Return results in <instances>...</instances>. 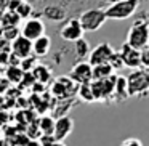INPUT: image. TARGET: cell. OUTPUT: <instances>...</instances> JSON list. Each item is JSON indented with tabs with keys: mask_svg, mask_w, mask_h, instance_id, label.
<instances>
[{
	"mask_svg": "<svg viewBox=\"0 0 149 146\" xmlns=\"http://www.w3.org/2000/svg\"><path fill=\"white\" fill-rule=\"evenodd\" d=\"M148 42H149V26H148V20L143 15L141 18L133 23V26L130 27L128 36H127V42L125 45H128L133 50H143L148 48Z\"/></svg>",
	"mask_w": 149,
	"mask_h": 146,
	"instance_id": "6da1fadb",
	"label": "cell"
},
{
	"mask_svg": "<svg viewBox=\"0 0 149 146\" xmlns=\"http://www.w3.org/2000/svg\"><path fill=\"white\" fill-rule=\"evenodd\" d=\"M139 8L138 0H117L109 7L103 8L106 20H127L133 16Z\"/></svg>",
	"mask_w": 149,
	"mask_h": 146,
	"instance_id": "7a4b0ae2",
	"label": "cell"
},
{
	"mask_svg": "<svg viewBox=\"0 0 149 146\" xmlns=\"http://www.w3.org/2000/svg\"><path fill=\"white\" fill-rule=\"evenodd\" d=\"M77 20L84 32H95V31L101 29L104 26V23L107 21L103 8H88Z\"/></svg>",
	"mask_w": 149,
	"mask_h": 146,
	"instance_id": "3957f363",
	"label": "cell"
},
{
	"mask_svg": "<svg viewBox=\"0 0 149 146\" xmlns=\"http://www.w3.org/2000/svg\"><path fill=\"white\" fill-rule=\"evenodd\" d=\"M127 79V92L128 96H135V95H143L144 96L148 93L149 88V74L148 69H136Z\"/></svg>",
	"mask_w": 149,
	"mask_h": 146,
	"instance_id": "277c9868",
	"label": "cell"
},
{
	"mask_svg": "<svg viewBox=\"0 0 149 146\" xmlns=\"http://www.w3.org/2000/svg\"><path fill=\"white\" fill-rule=\"evenodd\" d=\"M114 48L109 45L107 42H103L100 43L98 47H95L93 50H90V55H88V64L91 66V68H95V66H101V64H107V63L111 61V58H112L114 55Z\"/></svg>",
	"mask_w": 149,
	"mask_h": 146,
	"instance_id": "5b68a950",
	"label": "cell"
},
{
	"mask_svg": "<svg viewBox=\"0 0 149 146\" xmlns=\"http://www.w3.org/2000/svg\"><path fill=\"white\" fill-rule=\"evenodd\" d=\"M21 36L24 39H27L29 42H34L37 40L39 37L45 36V24L40 18H29V20L24 23L23 29L19 31Z\"/></svg>",
	"mask_w": 149,
	"mask_h": 146,
	"instance_id": "8992f818",
	"label": "cell"
},
{
	"mask_svg": "<svg viewBox=\"0 0 149 146\" xmlns=\"http://www.w3.org/2000/svg\"><path fill=\"white\" fill-rule=\"evenodd\" d=\"M72 129H74V120L69 116H61L58 120H55V129H53V141L63 143L69 135H71Z\"/></svg>",
	"mask_w": 149,
	"mask_h": 146,
	"instance_id": "52a82bcc",
	"label": "cell"
},
{
	"mask_svg": "<svg viewBox=\"0 0 149 146\" xmlns=\"http://www.w3.org/2000/svg\"><path fill=\"white\" fill-rule=\"evenodd\" d=\"M59 36L66 42H75V40L82 39L84 37V31H82L77 18H71V20L66 21L63 24V27L59 29Z\"/></svg>",
	"mask_w": 149,
	"mask_h": 146,
	"instance_id": "ba28073f",
	"label": "cell"
},
{
	"mask_svg": "<svg viewBox=\"0 0 149 146\" xmlns=\"http://www.w3.org/2000/svg\"><path fill=\"white\" fill-rule=\"evenodd\" d=\"M69 79L74 84H79V85L90 84L91 82V66L87 61H79L72 68L71 74H69Z\"/></svg>",
	"mask_w": 149,
	"mask_h": 146,
	"instance_id": "9c48e42d",
	"label": "cell"
},
{
	"mask_svg": "<svg viewBox=\"0 0 149 146\" xmlns=\"http://www.w3.org/2000/svg\"><path fill=\"white\" fill-rule=\"evenodd\" d=\"M11 55H15L18 59H26L29 56H32V42H29L27 39H24L23 36L16 37L11 43Z\"/></svg>",
	"mask_w": 149,
	"mask_h": 146,
	"instance_id": "30bf717a",
	"label": "cell"
},
{
	"mask_svg": "<svg viewBox=\"0 0 149 146\" xmlns=\"http://www.w3.org/2000/svg\"><path fill=\"white\" fill-rule=\"evenodd\" d=\"M72 88H74V82L64 75V77H59L58 80L52 85V93L55 95V96H58L59 100H64V98H68L69 95L74 92Z\"/></svg>",
	"mask_w": 149,
	"mask_h": 146,
	"instance_id": "8fae6325",
	"label": "cell"
},
{
	"mask_svg": "<svg viewBox=\"0 0 149 146\" xmlns=\"http://www.w3.org/2000/svg\"><path fill=\"white\" fill-rule=\"evenodd\" d=\"M119 56H120V59H122V64L123 66H127V68L141 69V66H139V52H138V50H133V48H130L128 45L123 43V47H122V50H120Z\"/></svg>",
	"mask_w": 149,
	"mask_h": 146,
	"instance_id": "7c38bea8",
	"label": "cell"
},
{
	"mask_svg": "<svg viewBox=\"0 0 149 146\" xmlns=\"http://www.w3.org/2000/svg\"><path fill=\"white\" fill-rule=\"evenodd\" d=\"M50 48H52V39H50L47 34H45V36H42V37H39L37 40H34V42H32V53L36 56H40V58L48 55Z\"/></svg>",
	"mask_w": 149,
	"mask_h": 146,
	"instance_id": "4fadbf2b",
	"label": "cell"
},
{
	"mask_svg": "<svg viewBox=\"0 0 149 146\" xmlns=\"http://www.w3.org/2000/svg\"><path fill=\"white\" fill-rule=\"evenodd\" d=\"M111 75H114V69L111 68L109 63L91 68V80H104V79H109Z\"/></svg>",
	"mask_w": 149,
	"mask_h": 146,
	"instance_id": "5bb4252c",
	"label": "cell"
},
{
	"mask_svg": "<svg viewBox=\"0 0 149 146\" xmlns=\"http://www.w3.org/2000/svg\"><path fill=\"white\" fill-rule=\"evenodd\" d=\"M112 96H116L117 101H122L128 98V92H127V79L125 77H116V84H114V93Z\"/></svg>",
	"mask_w": 149,
	"mask_h": 146,
	"instance_id": "9a60e30c",
	"label": "cell"
},
{
	"mask_svg": "<svg viewBox=\"0 0 149 146\" xmlns=\"http://www.w3.org/2000/svg\"><path fill=\"white\" fill-rule=\"evenodd\" d=\"M43 15H45V18H48V20H52V21H61V20H64L66 11H64V8L59 7V5H48V7H45V10H43Z\"/></svg>",
	"mask_w": 149,
	"mask_h": 146,
	"instance_id": "2e32d148",
	"label": "cell"
},
{
	"mask_svg": "<svg viewBox=\"0 0 149 146\" xmlns=\"http://www.w3.org/2000/svg\"><path fill=\"white\" fill-rule=\"evenodd\" d=\"M39 130L43 135H53V129H55V119L50 116H42L39 119Z\"/></svg>",
	"mask_w": 149,
	"mask_h": 146,
	"instance_id": "e0dca14e",
	"label": "cell"
},
{
	"mask_svg": "<svg viewBox=\"0 0 149 146\" xmlns=\"http://www.w3.org/2000/svg\"><path fill=\"white\" fill-rule=\"evenodd\" d=\"M74 48H75V55H77L79 59H84L85 56L90 55V45H88V40L87 39H79L74 42Z\"/></svg>",
	"mask_w": 149,
	"mask_h": 146,
	"instance_id": "ac0fdd59",
	"label": "cell"
},
{
	"mask_svg": "<svg viewBox=\"0 0 149 146\" xmlns=\"http://www.w3.org/2000/svg\"><path fill=\"white\" fill-rule=\"evenodd\" d=\"M19 21L21 20L18 18V15L13 13V11H5V13H2V16H0V23H2L3 27H18Z\"/></svg>",
	"mask_w": 149,
	"mask_h": 146,
	"instance_id": "d6986e66",
	"label": "cell"
},
{
	"mask_svg": "<svg viewBox=\"0 0 149 146\" xmlns=\"http://www.w3.org/2000/svg\"><path fill=\"white\" fill-rule=\"evenodd\" d=\"M77 95L82 101L85 103H95V98L91 95V90H90V84H84V85H79L77 88Z\"/></svg>",
	"mask_w": 149,
	"mask_h": 146,
	"instance_id": "ffe728a7",
	"label": "cell"
},
{
	"mask_svg": "<svg viewBox=\"0 0 149 146\" xmlns=\"http://www.w3.org/2000/svg\"><path fill=\"white\" fill-rule=\"evenodd\" d=\"M31 74H32L34 80H37V82H47L48 77H50V71L45 68V66H36Z\"/></svg>",
	"mask_w": 149,
	"mask_h": 146,
	"instance_id": "44dd1931",
	"label": "cell"
},
{
	"mask_svg": "<svg viewBox=\"0 0 149 146\" xmlns=\"http://www.w3.org/2000/svg\"><path fill=\"white\" fill-rule=\"evenodd\" d=\"M32 5L29 3V2H19V7L16 8V11L15 13L18 15V18L19 20H27V18L31 16V13H32Z\"/></svg>",
	"mask_w": 149,
	"mask_h": 146,
	"instance_id": "7402d4cb",
	"label": "cell"
},
{
	"mask_svg": "<svg viewBox=\"0 0 149 146\" xmlns=\"http://www.w3.org/2000/svg\"><path fill=\"white\" fill-rule=\"evenodd\" d=\"M23 75H24V72L19 69V66H16V68H8V71H7L8 82H13V84H18L23 79Z\"/></svg>",
	"mask_w": 149,
	"mask_h": 146,
	"instance_id": "603a6c76",
	"label": "cell"
},
{
	"mask_svg": "<svg viewBox=\"0 0 149 146\" xmlns=\"http://www.w3.org/2000/svg\"><path fill=\"white\" fill-rule=\"evenodd\" d=\"M2 34H3V37H5V42H13L16 37H19L21 36V32H19V27H2Z\"/></svg>",
	"mask_w": 149,
	"mask_h": 146,
	"instance_id": "cb8c5ba5",
	"label": "cell"
},
{
	"mask_svg": "<svg viewBox=\"0 0 149 146\" xmlns=\"http://www.w3.org/2000/svg\"><path fill=\"white\" fill-rule=\"evenodd\" d=\"M139 66H141V69L149 68V48L139 50Z\"/></svg>",
	"mask_w": 149,
	"mask_h": 146,
	"instance_id": "d4e9b609",
	"label": "cell"
},
{
	"mask_svg": "<svg viewBox=\"0 0 149 146\" xmlns=\"http://www.w3.org/2000/svg\"><path fill=\"white\" fill-rule=\"evenodd\" d=\"M34 66H36V58H34V56H29V58H26V59H21V63H19V69L23 72L32 69Z\"/></svg>",
	"mask_w": 149,
	"mask_h": 146,
	"instance_id": "484cf974",
	"label": "cell"
},
{
	"mask_svg": "<svg viewBox=\"0 0 149 146\" xmlns=\"http://www.w3.org/2000/svg\"><path fill=\"white\" fill-rule=\"evenodd\" d=\"M120 146H143V141L139 138H127L120 143Z\"/></svg>",
	"mask_w": 149,
	"mask_h": 146,
	"instance_id": "4316f807",
	"label": "cell"
},
{
	"mask_svg": "<svg viewBox=\"0 0 149 146\" xmlns=\"http://www.w3.org/2000/svg\"><path fill=\"white\" fill-rule=\"evenodd\" d=\"M0 146H16V145L13 143V140H10V138H5V136H3V138L0 140Z\"/></svg>",
	"mask_w": 149,
	"mask_h": 146,
	"instance_id": "83f0119b",
	"label": "cell"
},
{
	"mask_svg": "<svg viewBox=\"0 0 149 146\" xmlns=\"http://www.w3.org/2000/svg\"><path fill=\"white\" fill-rule=\"evenodd\" d=\"M7 11V0H0V13Z\"/></svg>",
	"mask_w": 149,
	"mask_h": 146,
	"instance_id": "f1b7e54d",
	"label": "cell"
},
{
	"mask_svg": "<svg viewBox=\"0 0 149 146\" xmlns=\"http://www.w3.org/2000/svg\"><path fill=\"white\" fill-rule=\"evenodd\" d=\"M42 146H64V145H63V143H56V141H50V143L42 145Z\"/></svg>",
	"mask_w": 149,
	"mask_h": 146,
	"instance_id": "f546056e",
	"label": "cell"
},
{
	"mask_svg": "<svg viewBox=\"0 0 149 146\" xmlns=\"http://www.w3.org/2000/svg\"><path fill=\"white\" fill-rule=\"evenodd\" d=\"M0 16H2V13H0Z\"/></svg>",
	"mask_w": 149,
	"mask_h": 146,
	"instance_id": "4dcf8cb0",
	"label": "cell"
}]
</instances>
